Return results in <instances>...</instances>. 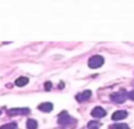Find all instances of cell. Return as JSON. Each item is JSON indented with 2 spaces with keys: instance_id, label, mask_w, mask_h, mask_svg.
<instances>
[{
  "instance_id": "8",
  "label": "cell",
  "mask_w": 134,
  "mask_h": 129,
  "mask_svg": "<svg viewBox=\"0 0 134 129\" xmlns=\"http://www.w3.org/2000/svg\"><path fill=\"white\" fill-rule=\"evenodd\" d=\"M38 109H39L41 112H44V113H50L51 110L53 109V105H52V103H49V102H44V103L39 104Z\"/></svg>"
},
{
  "instance_id": "6",
  "label": "cell",
  "mask_w": 134,
  "mask_h": 129,
  "mask_svg": "<svg viewBox=\"0 0 134 129\" xmlns=\"http://www.w3.org/2000/svg\"><path fill=\"white\" fill-rule=\"evenodd\" d=\"M90 96H91V91L86 90V91H83V92H81V94L76 95V99H77L79 102H84V101H87V99L90 98Z\"/></svg>"
},
{
  "instance_id": "13",
  "label": "cell",
  "mask_w": 134,
  "mask_h": 129,
  "mask_svg": "<svg viewBox=\"0 0 134 129\" xmlns=\"http://www.w3.org/2000/svg\"><path fill=\"white\" fill-rule=\"evenodd\" d=\"M115 129H129V127L127 126V124H116L115 126Z\"/></svg>"
},
{
  "instance_id": "9",
  "label": "cell",
  "mask_w": 134,
  "mask_h": 129,
  "mask_svg": "<svg viewBox=\"0 0 134 129\" xmlns=\"http://www.w3.org/2000/svg\"><path fill=\"white\" fill-rule=\"evenodd\" d=\"M27 83H29V78H26V77H19L15 81V85L17 86H25Z\"/></svg>"
},
{
  "instance_id": "11",
  "label": "cell",
  "mask_w": 134,
  "mask_h": 129,
  "mask_svg": "<svg viewBox=\"0 0 134 129\" xmlns=\"http://www.w3.org/2000/svg\"><path fill=\"white\" fill-rule=\"evenodd\" d=\"M100 123L96 121H90L88 123V129H99Z\"/></svg>"
},
{
  "instance_id": "15",
  "label": "cell",
  "mask_w": 134,
  "mask_h": 129,
  "mask_svg": "<svg viewBox=\"0 0 134 129\" xmlns=\"http://www.w3.org/2000/svg\"><path fill=\"white\" fill-rule=\"evenodd\" d=\"M45 89L46 90H50L51 89V83H45Z\"/></svg>"
},
{
  "instance_id": "3",
  "label": "cell",
  "mask_w": 134,
  "mask_h": 129,
  "mask_svg": "<svg viewBox=\"0 0 134 129\" xmlns=\"http://www.w3.org/2000/svg\"><path fill=\"white\" fill-rule=\"evenodd\" d=\"M7 114L10 116H15V115H27L30 114V109L29 108H14L10 109L7 112Z\"/></svg>"
},
{
  "instance_id": "7",
  "label": "cell",
  "mask_w": 134,
  "mask_h": 129,
  "mask_svg": "<svg viewBox=\"0 0 134 129\" xmlns=\"http://www.w3.org/2000/svg\"><path fill=\"white\" fill-rule=\"evenodd\" d=\"M127 117V112H125V110H119V112H115L113 114V116H111V119L114 120V121H119V120H124Z\"/></svg>"
},
{
  "instance_id": "10",
  "label": "cell",
  "mask_w": 134,
  "mask_h": 129,
  "mask_svg": "<svg viewBox=\"0 0 134 129\" xmlns=\"http://www.w3.org/2000/svg\"><path fill=\"white\" fill-rule=\"evenodd\" d=\"M26 124H27V129H37V127H38L37 121H35V120H32V119L27 120Z\"/></svg>"
},
{
  "instance_id": "14",
  "label": "cell",
  "mask_w": 134,
  "mask_h": 129,
  "mask_svg": "<svg viewBox=\"0 0 134 129\" xmlns=\"http://www.w3.org/2000/svg\"><path fill=\"white\" fill-rule=\"evenodd\" d=\"M128 97H129L131 99H134V90L129 92V94H128Z\"/></svg>"
},
{
  "instance_id": "4",
  "label": "cell",
  "mask_w": 134,
  "mask_h": 129,
  "mask_svg": "<svg viewBox=\"0 0 134 129\" xmlns=\"http://www.w3.org/2000/svg\"><path fill=\"white\" fill-rule=\"evenodd\" d=\"M111 101L115 102V103H122L126 99V92L125 91H119V92H115V94H111L110 96Z\"/></svg>"
},
{
  "instance_id": "1",
  "label": "cell",
  "mask_w": 134,
  "mask_h": 129,
  "mask_svg": "<svg viewBox=\"0 0 134 129\" xmlns=\"http://www.w3.org/2000/svg\"><path fill=\"white\" fill-rule=\"evenodd\" d=\"M104 63V59L102 56H99V55H96V56H93L88 61V65L89 68L91 69H97L100 68V66H102Z\"/></svg>"
},
{
  "instance_id": "2",
  "label": "cell",
  "mask_w": 134,
  "mask_h": 129,
  "mask_svg": "<svg viewBox=\"0 0 134 129\" xmlns=\"http://www.w3.org/2000/svg\"><path fill=\"white\" fill-rule=\"evenodd\" d=\"M58 123L62 126H69L71 123H75V120L71 119V116L66 112H62L58 115Z\"/></svg>"
},
{
  "instance_id": "12",
  "label": "cell",
  "mask_w": 134,
  "mask_h": 129,
  "mask_svg": "<svg viewBox=\"0 0 134 129\" xmlns=\"http://www.w3.org/2000/svg\"><path fill=\"white\" fill-rule=\"evenodd\" d=\"M17 128V124L15 123H7L5 126H1L0 129H15Z\"/></svg>"
},
{
  "instance_id": "5",
  "label": "cell",
  "mask_w": 134,
  "mask_h": 129,
  "mask_svg": "<svg viewBox=\"0 0 134 129\" xmlns=\"http://www.w3.org/2000/svg\"><path fill=\"white\" fill-rule=\"evenodd\" d=\"M106 110H104L103 108H101V107H96V108H94L93 110H91V116L95 117V119H101V117L106 116Z\"/></svg>"
}]
</instances>
